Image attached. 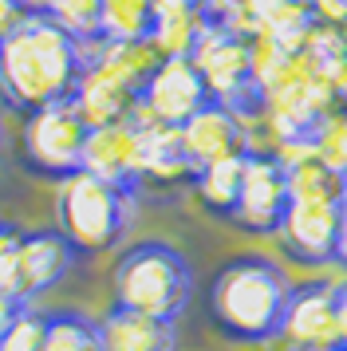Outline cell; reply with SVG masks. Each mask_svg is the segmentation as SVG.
Segmentation results:
<instances>
[{
	"label": "cell",
	"instance_id": "6da1fadb",
	"mask_svg": "<svg viewBox=\"0 0 347 351\" xmlns=\"http://www.w3.org/2000/svg\"><path fill=\"white\" fill-rule=\"evenodd\" d=\"M87 71V48L71 40L47 12H28L0 40V95L16 111L67 103Z\"/></svg>",
	"mask_w": 347,
	"mask_h": 351
},
{
	"label": "cell",
	"instance_id": "7a4b0ae2",
	"mask_svg": "<svg viewBox=\"0 0 347 351\" xmlns=\"http://www.w3.org/2000/svg\"><path fill=\"white\" fill-rule=\"evenodd\" d=\"M288 292L292 285L272 256L245 253L213 272L205 312L209 324L233 343H272L280 339Z\"/></svg>",
	"mask_w": 347,
	"mask_h": 351
},
{
	"label": "cell",
	"instance_id": "3957f363",
	"mask_svg": "<svg viewBox=\"0 0 347 351\" xmlns=\"http://www.w3.org/2000/svg\"><path fill=\"white\" fill-rule=\"evenodd\" d=\"M110 296L126 312L178 324L193 300V265L170 241H139L115 261Z\"/></svg>",
	"mask_w": 347,
	"mask_h": 351
},
{
	"label": "cell",
	"instance_id": "277c9868",
	"mask_svg": "<svg viewBox=\"0 0 347 351\" xmlns=\"http://www.w3.org/2000/svg\"><path fill=\"white\" fill-rule=\"evenodd\" d=\"M56 186V229L75 245L79 256H99L123 245L139 206V193L130 186L95 178L87 170H75Z\"/></svg>",
	"mask_w": 347,
	"mask_h": 351
},
{
	"label": "cell",
	"instance_id": "5b68a950",
	"mask_svg": "<svg viewBox=\"0 0 347 351\" xmlns=\"http://www.w3.org/2000/svg\"><path fill=\"white\" fill-rule=\"evenodd\" d=\"M87 119L75 111V103H47L40 111L24 114L20 130V166L36 178L63 182L83 170V146H87Z\"/></svg>",
	"mask_w": 347,
	"mask_h": 351
},
{
	"label": "cell",
	"instance_id": "8992f818",
	"mask_svg": "<svg viewBox=\"0 0 347 351\" xmlns=\"http://www.w3.org/2000/svg\"><path fill=\"white\" fill-rule=\"evenodd\" d=\"M213 95L205 87L193 60H162L139 91L134 123H162V127H186L193 114L209 107Z\"/></svg>",
	"mask_w": 347,
	"mask_h": 351
},
{
	"label": "cell",
	"instance_id": "52a82bcc",
	"mask_svg": "<svg viewBox=\"0 0 347 351\" xmlns=\"http://www.w3.org/2000/svg\"><path fill=\"white\" fill-rule=\"evenodd\" d=\"M288 206H292V193H288V170L280 166V158L249 150L233 225L252 233V237H272V233H280Z\"/></svg>",
	"mask_w": 347,
	"mask_h": 351
},
{
	"label": "cell",
	"instance_id": "ba28073f",
	"mask_svg": "<svg viewBox=\"0 0 347 351\" xmlns=\"http://www.w3.org/2000/svg\"><path fill=\"white\" fill-rule=\"evenodd\" d=\"M280 339L288 343V351L344 348V328H339V312H335V285H328V280L292 285L288 308H284Z\"/></svg>",
	"mask_w": 347,
	"mask_h": 351
},
{
	"label": "cell",
	"instance_id": "9c48e42d",
	"mask_svg": "<svg viewBox=\"0 0 347 351\" xmlns=\"http://www.w3.org/2000/svg\"><path fill=\"white\" fill-rule=\"evenodd\" d=\"M75 245L63 237L60 229H24L20 233V253H16V285L12 296L20 304H36L47 296L56 285L67 280V272L75 269Z\"/></svg>",
	"mask_w": 347,
	"mask_h": 351
},
{
	"label": "cell",
	"instance_id": "30bf717a",
	"mask_svg": "<svg viewBox=\"0 0 347 351\" xmlns=\"http://www.w3.org/2000/svg\"><path fill=\"white\" fill-rule=\"evenodd\" d=\"M139 83L126 71H119L103 51L87 48V71H83L71 103L87 119V127H107V123H130L139 114Z\"/></svg>",
	"mask_w": 347,
	"mask_h": 351
},
{
	"label": "cell",
	"instance_id": "8fae6325",
	"mask_svg": "<svg viewBox=\"0 0 347 351\" xmlns=\"http://www.w3.org/2000/svg\"><path fill=\"white\" fill-rule=\"evenodd\" d=\"M198 166L182 146V130L162 123H139V154H134V190H189Z\"/></svg>",
	"mask_w": 347,
	"mask_h": 351
},
{
	"label": "cell",
	"instance_id": "7c38bea8",
	"mask_svg": "<svg viewBox=\"0 0 347 351\" xmlns=\"http://www.w3.org/2000/svg\"><path fill=\"white\" fill-rule=\"evenodd\" d=\"M339 209L344 202H292L280 221V245L304 269H324L335 261V237H339Z\"/></svg>",
	"mask_w": 347,
	"mask_h": 351
},
{
	"label": "cell",
	"instance_id": "4fadbf2b",
	"mask_svg": "<svg viewBox=\"0 0 347 351\" xmlns=\"http://www.w3.org/2000/svg\"><path fill=\"white\" fill-rule=\"evenodd\" d=\"M182 130V146H186L189 162L202 170L209 162L221 158H237V154H249V127L237 111H229L225 103H209L189 119Z\"/></svg>",
	"mask_w": 347,
	"mask_h": 351
},
{
	"label": "cell",
	"instance_id": "5bb4252c",
	"mask_svg": "<svg viewBox=\"0 0 347 351\" xmlns=\"http://www.w3.org/2000/svg\"><path fill=\"white\" fill-rule=\"evenodd\" d=\"M134 154H139V123H107L87 130L83 146V170L134 190ZM139 193V190H134Z\"/></svg>",
	"mask_w": 347,
	"mask_h": 351
},
{
	"label": "cell",
	"instance_id": "9a60e30c",
	"mask_svg": "<svg viewBox=\"0 0 347 351\" xmlns=\"http://www.w3.org/2000/svg\"><path fill=\"white\" fill-rule=\"evenodd\" d=\"M103 351H178V328L166 319H150L126 308H110L99 319Z\"/></svg>",
	"mask_w": 347,
	"mask_h": 351
},
{
	"label": "cell",
	"instance_id": "2e32d148",
	"mask_svg": "<svg viewBox=\"0 0 347 351\" xmlns=\"http://www.w3.org/2000/svg\"><path fill=\"white\" fill-rule=\"evenodd\" d=\"M241 178H245V154L237 158H221V162H209L193 174V197L198 206L217 217V221H233L237 213V197H241Z\"/></svg>",
	"mask_w": 347,
	"mask_h": 351
},
{
	"label": "cell",
	"instance_id": "e0dca14e",
	"mask_svg": "<svg viewBox=\"0 0 347 351\" xmlns=\"http://www.w3.org/2000/svg\"><path fill=\"white\" fill-rule=\"evenodd\" d=\"M205 28H209V12H205L202 0L198 4H186V8H166L154 20L150 44L158 48L162 60H189Z\"/></svg>",
	"mask_w": 347,
	"mask_h": 351
},
{
	"label": "cell",
	"instance_id": "ac0fdd59",
	"mask_svg": "<svg viewBox=\"0 0 347 351\" xmlns=\"http://www.w3.org/2000/svg\"><path fill=\"white\" fill-rule=\"evenodd\" d=\"M154 20V0H103L99 32L107 44H139V40H150Z\"/></svg>",
	"mask_w": 347,
	"mask_h": 351
},
{
	"label": "cell",
	"instance_id": "d6986e66",
	"mask_svg": "<svg viewBox=\"0 0 347 351\" xmlns=\"http://www.w3.org/2000/svg\"><path fill=\"white\" fill-rule=\"evenodd\" d=\"M44 351H103L99 319H91L79 308L44 312Z\"/></svg>",
	"mask_w": 347,
	"mask_h": 351
},
{
	"label": "cell",
	"instance_id": "ffe728a7",
	"mask_svg": "<svg viewBox=\"0 0 347 351\" xmlns=\"http://www.w3.org/2000/svg\"><path fill=\"white\" fill-rule=\"evenodd\" d=\"M288 193L292 202H344V178L328 170L320 158H304L288 166Z\"/></svg>",
	"mask_w": 347,
	"mask_h": 351
},
{
	"label": "cell",
	"instance_id": "44dd1931",
	"mask_svg": "<svg viewBox=\"0 0 347 351\" xmlns=\"http://www.w3.org/2000/svg\"><path fill=\"white\" fill-rule=\"evenodd\" d=\"M47 16L60 24L63 32L79 40L83 48H95L103 32H99V16H103V0H51Z\"/></svg>",
	"mask_w": 347,
	"mask_h": 351
},
{
	"label": "cell",
	"instance_id": "7402d4cb",
	"mask_svg": "<svg viewBox=\"0 0 347 351\" xmlns=\"http://www.w3.org/2000/svg\"><path fill=\"white\" fill-rule=\"evenodd\" d=\"M312 150L328 170H335L339 178L347 174V111H331L328 119H320L312 134Z\"/></svg>",
	"mask_w": 347,
	"mask_h": 351
},
{
	"label": "cell",
	"instance_id": "603a6c76",
	"mask_svg": "<svg viewBox=\"0 0 347 351\" xmlns=\"http://www.w3.org/2000/svg\"><path fill=\"white\" fill-rule=\"evenodd\" d=\"M0 351H44V312L24 304L20 316L12 319V328L0 339Z\"/></svg>",
	"mask_w": 347,
	"mask_h": 351
},
{
	"label": "cell",
	"instance_id": "cb8c5ba5",
	"mask_svg": "<svg viewBox=\"0 0 347 351\" xmlns=\"http://www.w3.org/2000/svg\"><path fill=\"white\" fill-rule=\"evenodd\" d=\"M20 233L16 225L0 221V292L12 296V285H16V253H20Z\"/></svg>",
	"mask_w": 347,
	"mask_h": 351
},
{
	"label": "cell",
	"instance_id": "d4e9b609",
	"mask_svg": "<svg viewBox=\"0 0 347 351\" xmlns=\"http://www.w3.org/2000/svg\"><path fill=\"white\" fill-rule=\"evenodd\" d=\"M24 16H28V12H24V4H20V0H0V40L12 32Z\"/></svg>",
	"mask_w": 347,
	"mask_h": 351
},
{
	"label": "cell",
	"instance_id": "484cf974",
	"mask_svg": "<svg viewBox=\"0 0 347 351\" xmlns=\"http://www.w3.org/2000/svg\"><path fill=\"white\" fill-rule=\"evenodd\" d=\"M20 308H24V304L16 300V296L0 292V339H4V332H8V328H12V319L20 316Z\"/></svg>",
	"mask_w": 347,
	"mask_h": 351
},
{
	"label": "cell",
	"instance_id": "4316f807",
	"mask_svg": "<svg viewBox=\"0 0 347 351\" xmlns=\"http://www.w3.org/2000/svg\"><path fill=\"white\" fill-rule=\"evenodd\" d=\"M335 265L347 272V206L339 209V237H335Z\"/></svg>",
	"mask_w": 347,
	"mask_h": 351
},
{
	"label": "cell",
	"instance_id": "83f0119b",
	"mask_svg": "<svg viewBox=\"0 0 347 351\" xmlns=\"http://www.w3.org/2000/svg\"><path fill=\"white\" fill-rule=\"evenodd\" d=\"M335 312H339V328H344V343H347V280L335 285Z\"/></svg>",
	"mask_w": 347,
	"mask_h": 351
},
{
	"label": "cell",
	"instance_id": "f1b7e54d",
	"mask_svg": "<svg viewBox=\"0 0 347 351\" xmlns=\"http://www.w3.org/2000/svg\"><path fill=\"white\" fill-rule=\"evenodd\" d=\"M335 103H339V111H347V64L335 75Z\"/></svg>",
	"mask_w": 347,
	"mask_h": 351
},
{
	"label": "cell",
	"instance_id": "f546056e",
	"mask_svg": "<svg viewBox=\"0 0 347 351\" xmlns=\"http://www.w3.org/2000/svg\"><path fill=\"white\" fill-rule=\"evenodd\" d=\"M186 4H198V0H154L158 12H166V8H186Z\"/></svg>",
	"mask_w": 347,
	"mask_h": 351
},
{
	"label": "cell",
	"instance_id": "4dcf8cb0",
	"mask_svg": "<svg viewBox=\"0 0 347 351\" xmlns=\"http://www.w3.org/2000/svg\"><path fill=\"white\" fill-rule=\"evenodd\" d=\"M20 4H24V12H47L51 0H20Z\"/></svg>",
	"mask_w": 347,
	"mask_h": 351
},
{
	"label": "cell",
	"instance_id": "1f68e13d",
	"mask_svg": "<svg viewBox=\"0 0 347 351\" xmlns=\"http://www.w3.org/2000/svg\"><path fill=\"white\" fill-rule=\"evenodd\" d=\"M344 206H347V174H344Z\"/></svg>",
	"mask_w": 347,
	"mask_h": 351
},
{
	"label": "cell",
	"instance_id": "d6a6232c",
	"mask_svg": "<svg viewBox=\"0 0 347 351\" xmlns=\"http://www.w3.org/2000/svg\"><path fill=\"white\" fill-rule=\"evenodd\" d=\"M339 351H347V343H344V348H339Z\"/></svg>",
	"mask_w": 347,
	"mask_h": 351
},
{
	"label": "cell",
	"instance_id": "836d02e7",
	"mask_svg": "<svg viewBox=\"0 0 347 351\" xmlns=\"http://www.w3.org/2000/svg\"><path fill=\"white\" fill-rule=\"evenodd\" d=\"M202 4H209V0H202Z\"/></svg>",
	"mask_w": 347,
	"mask_h": 351
}]
</instances>
